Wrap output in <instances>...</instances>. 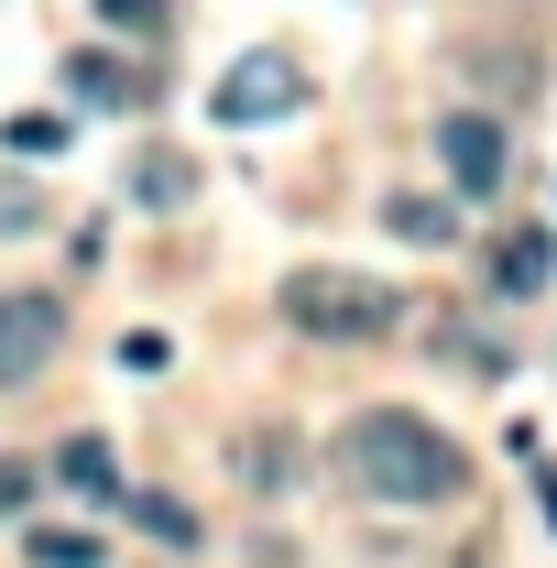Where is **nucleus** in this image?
<instances>
[{"label": "nucleus", "mask_w": 557, "mask_h": 568, "mask_svg": "<svg viewBox=\"0 0 557 568\" xmlns=\"http://www.w3.org/2000/svg\"><path fill=\"white\" fill-rule=\"evenodd\" d=\"M164 11H175V0H99L110 33H164Z\"/></svg>", "instance_id": "f8f14e48"}, {"label": "nucleus", "mask_w": 557, "mask_h": 568, "mask_svg": "<svg viewBox=\"0 0 557 568\" xmlns=\"http://www.w3.org/2000/svg\"><path fill=\"white\" fill-rule=\"evenodd\" d=\"M284 317L328 351H361V339H394L405 328V295L383 274H350V263H295L284 274Z\"/></svg>", "instance_id": "f03ea898"}, {"label": "nucleus", "mask_w": 557, "mask_h": 568, "mask_svg": "<svg viewBox=\"0 0 557 568\" xmlns=\"http://www.w3.org/2000/svg\"><path fill=\"white\" fill-rule=\"evenodd\" d=\"M547 274H557V241H547V230H514V241L492 252V295H547Z\"/></svg>", "instance_id": "423d86ee"}, {"label": "nucleus", "mask_w": 557, "mask_h": 568, "mask_svg": "<svg viewBox=\"0 0 557 568\" xmlns=\"http://www.w3.org/2000/svg\"><path fill=\"white\" fill-rule=\"evenodd\" d=\"M33 219H44V209H33V186H0V241H11V230H33Z\"/></svg>", "instance_id": "dca6fc26"}, {"label": "nucleus", "mask_w": 557, "mask_h": 568, "mask_svg": "<svg viewBox=\"0 0 557 568\" xmlns=\"http://www.w3.org/2000/svg\"><path fill=\"white\" fill-rule=\"evenodd\" d=\"M33 493V470H22V459H0V503H22Z\"/></svg>", "instance_id": "f3484780"}, {"label": "nucleus", "mask_w": 557, "mask_h": 568, "mask_svg": "<svg viewBox=\"0 0 557 568\" xmlns=\"http://www.w3.org/2000/svg\"><path fill=\"white\" fill-rule=\"evenodd\" d=\"M55 481L88 493V503H121V459H110V437H67V448H55Z\"/></svg>", "instance_id": "0eeeda50"}, {"label": "nucleus", "mask_w": 557, "mask_h": 568, "mask_svg": "<svg viewBox=\"0 0 557 568\" xmlns=\"http://www.w3.org/2000/svg\"><path fill=\"white\" fill-rule=\"evenodd\" d=\"M209 110L219 121H274V110H295V67H284V55H241V67L219 77Z\"/></svg>", "instance_id": "39448f33"}, {"label": "nucleus", "mask_w": 557, "mask_h": 568, "mask_svg": "<svg viewBox=\"0 0 557 568\" xmlns=\"http://www.w3.org/2000/svg\"><path fill=\"white\" fill-rule=\"evenodd\" d=\"M340 459H350V481H361V493H383V503H448L459 481H470L459 437H448V426H426V416H405V405L350 416V426H340Z\"/></svg>", "instance_id": "f257e3e1"}, {"label": "nucleus", "mask_w": 557, "mask_h": 568, "mask_svg": "<svg viewBox=\"0 0 557 568\" xmlns=\"http://www.w3.org/2000/svg\"><path fill=\"white\" fill-rule=\"evenodd\" d=\"M383 230H394V241H448V209H437V197H394Z\"/></svg>", "instance_id": "9b49d317"}, {"label": "nucleus", "mask_w": 557, "mask_h": 568, "mask_svg": "<svg viewBox=\"0 0 557 568\" xmlns=\"http://www.w3.org/2000/svg\"><path fill=\"white\" fill-rule=\"evenodd\" d=\"M55 142H67L55 110H22V121H11V153H55Z\"/></svg>", "instance_id": "4468645a"}, {"label": "nucleus", "mask_w": 557, "mask_h": 568, "mask_svg": "<svg viewBox=\"0 0 557 568\" xmlns=\"http://www.w3.org/2000/svg\"><path fill=\"white\" fill-rule=\"evenodd\" d=\"M132 525H142V536H164V547H198V514H186L175 493H132Z\"/></svg>", "instance_id": "6e6552de"}, {"label": "nucleus", "mask_w": 557, "mask_h": 568, "mask_svg": "<svg viewBox=\"0 0 557 568\" xmlns=\"http://www.w3.org/2000/svg\"><path fill=\"white\" fill-rule=\"evenodd\" d=\"M437 164H448L459 197H492V186L514 175V142H503V121H482V110H448V121H437Z\"/></svg>", "instance_id": "7ed1b4c3"}, {"label": "nucleus", "mask_w": 557, "mask_h": 568, "mask_svg": "<svg viewBox=\"0 0 557 568\" xmlns=\"http://www.w3.org/2000/svg\"><path fill=\"white\" fill-rule=\"evenodd\" d=\"M77 88H88V99H99V110H121V99H142L132 77L110 67V55H88V67H77Z\"/></svg>", "instance_id": "ddd939ff"}, {"label": "nucleus", "mask_w": 557, "mask_h": 568, "mask_svg": "<svg viewBox=\"0 0 557 568\" xmlns=\"http://www.w3.org/2000/svg\"><path fill=\"white\" fill-rule=\"evenodd\" d=\"M121 361H132V372H164V361H175V339H164V328H132V339H121Z\"/></svg>", "instance_id": "2eb2a0df"}, {"label": "nucleus", "mask_w": 557, "mask_h": 568, "mask_svg": "<svg viewBox=\"0 0 557 568\" xmlns=\"http://www.w3.org/2000/svg\"><path fill=\"white\" fill-rule=\"evenodd\" d=\"M132 197H142V209H175V197H186V164H175V153H142V164H132Z\"/></svg>", "instance_id": "1a4fd4ad"}, {"label": "nucleus", "mask_w": 557, "mask_h": 568, "mask_svg": "<svg viewBox=\"0 0 557 568\" xmlns=\"http://www.w3.org/2000/svg\"><path fill=\"white\" fill-rule=\"evenodd\" d=\"M67 351V306L55 295H0V383H33Z\"/></svg>", "instance_id": "20e7f679"}, {"label": "nucleus", "mask_w": 557, "mask_h": 568, "mask_svg": "<svg viewBox=\"0 0 557 568\" xmlns=\"http://www.w3.org/2000/svg\"><path fill=\"white\" fill-rule=\"evenodd\" d=\"M33 558L44 568H99V536H88V525H77V536L67 525H33Z\"/></svg>", "instance_id": "9d476101"}]
</instances>
